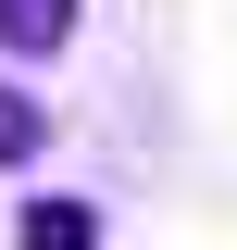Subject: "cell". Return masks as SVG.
Instances as JSON below:
<instances>
[{
    "mask_svg": "<svg viewBox=\"0 0 237 250\" xmlns=\"http://www.w3.org/2000/svg\"><path fill=\"white\" fill-rule=\"evenodd\" d=\"M75 13H88V0H0V62H50V50H75Z\"/></svg>",
    "mask_w": 237,
    "mask_h": 250,
    "instance_id": "1",
    "label": "cell"
},
{
    "mask_svg": "<svg viewBox=\"0 0 237 250\" xmlns=\"http://www.w3.org/2000/svg\"><path fill=\"white\" fill-rule=\"evenodd\" d=\"M13 250H100V213H88V200H25Z\"/></svg>",
    "mask_w": 237,
    "mask_h": 250,
    "instance_id": "2",
    "label": "cell"
},
{
    "mask_svg": "<svg viewBox=\"0 0 237 250\" xmlns=\"http://www.w3.org/2000/svg\"><path fill=\"white\" fill-rule=\"evenodd\" d=\"M38 150H50V113H38V100L13 88V75H0V175H25Z\"/></svg>",
    "mask_w": 237,
    "mask_h": 250,
    "instance_id": "3",
    "label": "cell"
}]
</instances>
